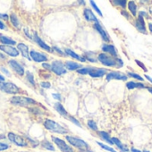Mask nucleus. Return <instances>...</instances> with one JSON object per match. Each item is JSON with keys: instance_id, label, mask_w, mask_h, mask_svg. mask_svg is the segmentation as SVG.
<instances>
[{"instance_id": "obj_38", "label": "nucleus", "mask_w": 152, "mask_h": 152, "mask_svg": "<svg viewBox=\"0 0 152 152\" xmlns=\"http://www.w3.org/2000/svg\"><path fill=\"white\" fill-rule=\"evenodd\" d=\"M135 62L137 63V64H138V65H139L140 67H141V68H142V70H143L144 72H147L146 66H145V65H144V64H142L141 62H140L139 60H135Z\"/></svg>"}, {"instance_id": "obj_27", "label": "nucleus", "mask_w": 152, "mask_h": 152, "mask_svg": "<svg viewBox=\"0 0 152 152\" xmlns=\"http://www.w3.org/2000/svg\"><path fill=\"white\" fill-rule=\"evenodd\" d=\"M99 135L101 136V138H102L104 140H106L107 142H108L110 145H113V144H114L113 141H112V140H111V138L109 137L108 133H107V132H99Z\"/></svg>"}, {"instance_id": "obj_6", "label": "nucleus", "mask_w": 152, "mask_h": 152, "mask_svg": "<svg viewBox=\"0 0 152 152\" xmlns=\"http://www.w3.org/2000/svg\"><path fill=\"white\" fill-rule=\"evenodd\" d=\"M98 59L106 66H115L117 64L115 59L112 58L111 56H108L106 54H99Z\"/></svg>"}, {"instance_id": "obj_46", "label": "nucleus", "mask_w": 152, "mask_h": 152, "mask_svg": "<svg viewBox=\"0 0 152 152\" xmlns=\"http://www.w3.org/2000/svg\"><path fill=\"white\" fill-rule=\"evenodd\" d=\"M145 77H146V79H147L148 81H149V82L152 83V78L150 77V76H148V74H146V75H145Z\"/></svg>"}, {"instance_id": "obj_39", "label": "nucleus", "mask_w": 152, "mask_h": 152, "mask_svg": "<svg viewBox=\"0 0 152 152\" xmlns=\"http://www.w3.org/2000/svg\"><path fill=\"white\" fill-rule=\"evenodd\" d=\"M40 85H41V87H42V88H46V89H48V88H50V86H51L49 83H46V82L41 83H40Z\"/></svg>"}, {"instance_id": "obj_40", "label": "nucleus", "mask_w": 152, "mask_h": 152, "mask_svg": "<svg viewBox=\"0 0 152 152\" xmlns=\"http://www.w3.org/2000/svg\"><path fill=\"white\" fill-rule=\"evenodd\" d=\"M70 120L72 122V123H74L75 124H77L78 126H80V127H82V125H81V124L77 121V120H76L75 118H73V117H70Z\"/></svg>"}, {"instance_id": "obj_41", "label": "nucleus", "mask_w": 152, "mask_h": 152, "mask_svg": "<svg viewBox=\"0 0 152 152\" xmlns=\"http://www.w3.org/2000/svg\"><path fill=\"white\" fill-rule=\"evenodd\" d=\"M0 70H1L4 73H6L7 75H11V73H10V72L9 71H7L5 67H1V68H0Z\"/></svg>"}, {"instance_id": "obj_19", "label": "nucleus", "mask_w": 152, "mask_h": 152, "mask_svg": "<svg viewBox=\"0 0 152 152\" xmlns=\"http://www.w3.org/2000/svg\"><path fill=\"white\" fill-rule=\"evenodd\" d=\"M35 41L40 46V48H42L43 49H45V50H47L48 52H51V48H50V47L49 46H48L37 34H35Z\"/></svg>"}, {"instance_id": "obj_43", "label": "nucleus", "mask_w": 152, "mask_h": 152, "mask_svg": "<svg viewBox=\"0 0 152 152\" xmlns=\"http://www.w3.org/2000/svg\"><path fill=\"white\" fill-rule=\"evenodd\" d=\"M53 97L56 99H58V100H61V96L59 94H56V93H54L53 94Z\"/></svg>"}, {"instance_id": "obj_48", "label": "nucleus", "mask_w": 152, "mask_h": 152, "mask_svg": "<svg viewBox=\"0 0 152 152\" xmlns=\"http://www.w3.org/2000/svg\"><path fill=\"white\" fill-rule=\"evenodd\" d=\"M148 29H149L150 32H152V23H148Z\"/></svg>"}, {"instance_id": "obj_37", "label": "nucleus", "mask_w": 152, "mask_h": 152, "mask_svg": "<svg viewBox=\"0 0 152 152\" xmlns=\"http://www.w3.org/2000/svg\"><path fill=\"white\" fill-rule=\"evenodd\" d=\"M9 148V146L6 143H1L0 142V151H3V150H7Z\"/></svg>"}, {"instance_id": "obj_42", "label": "nucleus", "mask_w": 152, "mask_h": 152, "mask_svg": "<svg viewBox=\"0 0 152 152\" xmlns=\"http://www.w3.org/2000/svg\"><path fill=\"white\" fill-rule=\"evenodd\" d=\"M42 66H43L44 68L48 69V70H51V65H50V64H48L44 63V64H42Z\"/></svg>"}, {"instance_id": "obj_3", "label": "nucleus", "mask_w": 152, "mask_h": 152, "mask_svg": "<svg viewBox=\"0 0 152 152\" xmlns=\"http://www.w3.org/2000/svg\"><path fill=\"white\" fill-rule=\"evenodd\" d=\"M0 90L8 94H17L20 92V89L12 83L0 82Z\"/></svg>"}, {"instance_id": "obj_8", "label": "nucleus", "mask_w": 152, "mask_h": 152, "mask_svg": "<svg viewBox=\"0 0 152 152\" xmlns=\"http://www.w3.org/2000/svg\"><path fill=\"white\" fill-rule=\"evenodd\" d=\"M127 76L120 72H111L107 73V81H111V80H120V81H126Z\"/></svg>"}, {"instance_id": "obj_22", "label": "nucleus", "mask_w": 152, "mask_h": 152, "mask_svg": "<svg viewBox=\"0 0 152 152\" xmlns=\"http://www.w3.org/2000/svg\"><path fill=\"white\" fill-rule=\"evenodd\" d=\"M111 140H112L113 143H114V144H115V145H116V146H117V147H118V148H119L123 152H127V151H128V148H125V147L122 144V142H121L117 138H115V137H114V138H111Z\"/></svg>"}, {"instance_id": "obj_26", "label": "nucleus", "mask_w": 152, "mask_h": 152, "mask_svg": "<svg viewBox=\"0 0 152 152\" xmlns=\"http://www.w3.org/2000/svg\"><path fill=\"white\" fill-rule=\"evenodd\" d=\"M55 108H56V110L60 115H64V116H66V115H67V112H66V110L64 108V107H63L60 103H56V104H55Z\"/></svg>"}, {"instance_id": "obj_7", "label": "nucleus", "mask_w": 152, "mask_h": 152, "mask_svg": "<svg viewBox=\"0 0 152 152\" xmlns=\"http://www.w3.org/2000/svg\"><path fill=\"white\" fill-rule=\"evenodd\" d=\"M7 137H8V139H9L13 143H15V144L17 145V146H20V147H25V146H27V143H26V141L24 140V139L22 138L21 136L15 134V133L9 132L8 135H7Z\"/></svg>"}, {"instance_id": "obj_4", "label": "nucleus", "mask_w": 152, "mask_h": 152, "mask_svg": "<svg viewBox=\"0 0 152 152\" xmlns=\"http://www.w3.org/2000/svg\"><path fill=\"white\" fill-rule=\"evenodd\" d=\"M66 140L72 146L78 148L80 149H87L89 148L88 144L81 140V139H78V138H75V137H72V136H66Z\"/></svg>"}, {"instance_id": "obj_25", "label": "nucleus", "mask_w": 152, "mask_h": 152, "mask_svg": "<svg viewBox=\"0 0 152 152\" xmlns=\"http://www.w3.org/2000/svg\"><path fill=\"white\" fill-rule=\"evenodd\" d=\"M128 8L130 10L131 14L133 16H135L136 14H137V6H136V4L133 1H129L128 2Z\"/></svg>"}, {"instance_id": "obj_31", "label": "nucleus", "mask_w": 152, "mask_h": 152, "mask_svg": "<svg viewBox=\"0 0 152 152\" xmlns=\"http://www.w3.org/2000/svg\"><path fill=\"white\" fill-rule=\"evenodd\" d=\"M113 3L115 4L116 6H120L124 8L126 7V4H127V2L125 1V0H115V1H113Z\"/></svg>"}, {"instance_id": "obj_16", "label": "nucleus", "mask_w": 152, "mask_h": 152, "mask_svg": "<svg viewBox=\"0 0 152 152\" xmlns=\"http://www.w3.org/2000/svg\"><path fill=\"white\" fill-rule=\"evenodd\" d=\"M84 17H85V19H86L87 21H89V22H95L96 23H99L97 17L94 15V14H93V13L91 12V10H90V9H85V10H84Z\"/></svg>"}, {"instance_id": "obj_17", "label": "nucleus", "mask_w": 152, "mask_h": 152, "mask_svg": "<svg viewBox=\"0 0 152 152\" xmlns=\"http://www.w3.org/2000/svg\"><path fill=\"white\" fill-rule=\"evenodd\" d=\"M95 28H96V30L99 32V34L101 35V37L103 38V39L105 40V41H109V37H108V35L107 34V32L103 30V28L101 27V25L99 23H95Z\"/></svg>"}, {"instance_id": "obj_12", "label": "nucleus", "mask_w": 152, "mask_h": 152, "mask_svg": "<svg viewBox=\"0 0 152 152\" xmlns=\"http://www.w3.org/2000/svg\"><path fill=\"white\" fill-rule=\"evenodd\" d=\"M107 71L106 69H102V68H91V71L89 72V74L93 78H98V77H102L106 74Z\"/></svg>"}, {"instance_id": "obj_49", "label": "nucleus", "mask_w": 152, "mask_h": 152, "mask_svg": "<svg viewBox=\"0 0 152 152\" xmlns=\"http://www.w3.org/2000/svg\"><path fill=\"white\" fill-rule=\"evenodd\" d=\"M132 152H141L140 150H138V149H136V148H132Z\"/></svg>"}, {"instance_id": "obj_23", "label": "nucleus", "mask_w": 152, "mask_h": 152, "mask_svg": "<svg viewBox=\"0 0 152 152\" xmlns=\"http://www.w3.org/2000/svg\"><path fill=\"white\" fill-rule=\"evenodd\" d=\"M65 66L68 70H71V71H73V70H77L79 69L82 65L80 64H76L74 62H67L65 63Z\"/></svg>"}, {"instance_id": "obj_28", "label": "nucleus", "mask_w": 152, "mask_h": 152, "mask_svg": "<svg viewBox=\"0 0 152 152\" xmlns=\"http://www.w3.org/2000/svg\"><path fill=\"white\" fill-rule=\"evenodd\" d=\"M10 21H11L12 24H13L15 27L19 28V22H18V19H17V17H16V15H15V14H12V15H10Z\"/></svg>"}, {"instance_id": "obj_45", "label": "nucleus", "mask_w": 152, "mask_h": 152, "mask_svg": "<svg viewBox=\"0 0 152 152\" xmlns=\"http://www.w3.org/2000/svg\"><path fill=\"white\" fill-rule=\"evenodd\" d=\"M0 29H1V30H5V29H6L5 24H4L1 21H0Z\"/></svg>"}, {"instance_id": "obj_5", "label": "nucleus", "mask_w": 152, "mask_h": 152, "mask_svg": "<svg viewBox=\"0 0 152 152\" xmlns=\"http://www.w3.org/2000/svg\"><path fill=\"white\" fill-rule=\"evenodd\" d=\"M52 140L57 145V147L59 148V149L62 152H73L72 148H71L68 144H66L65 141H64L63 140H61L57 137H52Z\"/></svg>"}, {"instance_id": "obj_21", "label": "nucleus", "mask_w": 152, "mask_h": 152, "mask_svg": "<svg viewBox=\"0 0 152 152\" xmlns=\"http://www.w3.org/2000/svg\"><path fill=\"white\" fill-rule=\"evenodd\" d=\"M65 52H66L67 55H69L70 56H72V57H73V58H75V59H77V60H79V61H81V62H85V58L82 57L80 55H77L75 52H73V51H72V50H70V49H66Z\"/></svg>"}, {"instance_id": "obj_9", "label": "nucleus", "mask_w": 152, "mask_h": 152, "mask_svg": "<svg viewBox=\"0 0 152 152\" xmlns=\"http://www.w3.org/2000/svg\"><path fill=\"white\" fill-rule=\"evenodd\" d=\"M51 70L57 75H62V74H64L66 72V70L64 69V64L59 61L53 62V64L51 65Z\"/></svg>"}, {"instance_id": "obj_15", "label": "nucleus", "mask_w": 152, "mask_h": 152, "mask_svg": "<svg viewBox=\"0 0 152 152\" xmlns=\"http://www.w3.org/2000/svg\"><path fill=\"white\" fill-rule=\"evenodd\" d=\"M17 48H18L17 50L20 51V52L22 53V55H23V57L27 58V59L30 60V61L31 60V56H30L29 48H28L27 45H25L24 43H19L18 46H17Z\"/></svg>"}, {"instance_id": "obj_32", "label": "nucleus", "mask_w": 152, "mask_h": 152, "mask_svg": "<svg viewBox=\"0 0 152 152\" xmlns=\"http://www.w3.org/2000/svg\"><path fill=\"white\" fill-rule=\"evenodd\" d=\"M128 75L130 76V77H132V78H134V79H136V80H138V81H140V82L143 81V78L141 77V76H140L139 74H137V73H134V72H128Z\"/></svg>"}, {"instance_id": "obj_50", "label": "nucleus", "mask_w": 152, "mask_h": 152, "mask_svg": "<svg viewBox=\"0 0 152 152\" xmlns=\"http://www.w3.org/2000/svg\"><path fill=\"white\" fill-rule=\"evenodd\" d=\"M5 81V78L3 77V76L0 74V82H4Z\"/></svg>"}, {"instance_id": "obj_1", "label": "nucleus", "mask_w": 152, "mask_h": 152, "mask_svg": "<svg viewBox=\"0 0 152 152\" xmlns=\"http://www.w3.org/2000/svg\"><path fill=\"white\" fill-rule=\"evenodd\" d=\"M44 126L47 130L54 132H57L60 134H64L66 133V129H64L63 126H61L59 124L54 122L53 120L50 119H46V121L44 122Z\"/></svg>"}, {"instance_id": "obj_47", "label": "nucleus", "mask_w": 152, "mask_h": 152, "mask_svg": "<svg viewBox=\"0 0 152 152\" xmlns=\"http://www.w3.org/2000/svg\"><path fill=\"white\" fill-rule=\"evenodd\" d=\"M0 59H3V60L6 59V56L3 54H1V53H0Z\"/></svg>"}, {"instance_id": "obj_33", "label": "nucleus", "mask_w": 152, "mask_h": 152, "mask_svg": "<svg viewBox=\"0 0 152 152\" xmlns=\"http://www.w3.org/2000/svg\"><path fill=\"white\" fill-rule=\"evenodd\" d=\"M27 79L28 81L32 84V85H35V81H34V77H33V75L31 72H27Z\"/></svg>"}, {"instance_id": "obj_35", "label": "nucleus", "mask_w": 152, "mask_h": 152, "mask_svg": "<svg viewBox=\"0 0 152 152\" xmlns=\"http://www.w3.org/2000/svg\"><path fill=\"white\" fill-rule=\"evenodd\" d=\"M90 3L91 4V6H92V7L94 8V10H95V11H96V12H97V13H98V14H99V15L100 16H103V15H102L101 11H100V10H99V7H97L96 3H95L94 1H92V0H91V1Z\"/></svg>"}, {"instance_id": "obj_30", "label": "nucleus", "mask_w": 152, "mask_h": 152, "mask_svg": "<svg viewBox=\"0 0 152 152\" xmlns=\"http://www.w3.org/2000/svg\"><path fill=\"white\" fill-rule=\"evenodd\" d=\"M102 148H104V149H106V150H107V151H110V152H116V150H115L113 148H111V147H109V146H107V145H105V144H103V143H101V142H97Z\"/></svg>"}, {"instance_id": "obj_11", "label": "nucleus", "mask_w": 152, "mask_h": 152, "mask_svg": "<svg viewBox=\"0 0 152 152\" xmlns=\"http://www.w3.org/2000/svg\"><path fill=\"white\" fill-rule=\"evenodd\" d=\"M30 56L31 58L37 62V63H39V62H46L48 60V57L44 55V54H41L39 52H37V51H34V50H31V54H30Z\"/></svg>"}, {"instance_id": "obj_52", "label": "nucleus", "mask_w": 152, "mask_h": 152, "mask_svg": "<svg viewBox=\"0 0 152 152\" xmlns=\"http://www.w3.org/2000/svg\"><path fill=\"white\" fill-rule=\"evenodd\" d=\"M143 152H149V151H148V150H144Z\"/></svg>"}, {"instance_id": "obj_13", "label": "nucleus", "mask_w": 152, "mask_h": 152, "mask_svg": "<svg viewBox=\"0 0 152 152\" xmlns=\"http://www.w3.org/2000/svg\"><path fill=\"white\" fill-rule=\"evenodd\" d=\"M9 65L14 69V71L15 72H17L19 75H21V76H23V74H24V69H23V67L19 64V63H17L16 61H15V60H10L9 61Z\"/></svg>"}, {"instance_id": "obj_18", "label": "nucleus", "mask_w": 152, "mask_h": 152, "mask_svg": "<svg viewBox=\"0 0 152 152\" xmlns=\"http://www.w3.org/2000/svg\"><path fill=\"white\" fill-rule=\"evenodd\" d=\"M102 49H103V51L109 53L113 56H117V52L115 50V48L113 45H104Z\"/></svg>"}, {"instance_id": "obj_44", "label": "nucleus", "mask_w": 152, "mask_h": 152, "mask_svg": "<svg viewBox=\"0 0 152 152\" xmlns=\"http://www.w3.org/2000/svg\"><path fill=\"white\" fill-rule=\"evenodd\" d=\"M0 18H3L5 20H7L8 19V15H2V14H0Z\"/></svg>"}, {"instance_id": "obj_20", "label": "nucleus", "mask_w": 152, "mask_h": 152, "mask_svg": "<svg viewBox=\"0 0 152 152\" xmlns=\"http://www.w3.org/2000/svg\"><path fill=\"white\" fill-rule=\"evenodd\" d=\"M0 41L2 43H4L5 45L7 46H11V45H15V41L13 40L12 39L8 38V37H6L4 35H1L0 34Z\"/></svg>"}, {"instance_id": "obj_14", "label": "nucleus", "mask_w": 152, "mask_h": 152, "mask_svg": "<svg viewBox=\"0 0 152 152\" xmlns=\"http://www.w3.org/2000/svg\"><path fill=\"white\" fill-rule=\"evenodd\" d=\"M135 27L137 28V30L144 34H147V30H146V25H145V22L142 16H139L138 20L135 22Z\"/></svg>"}, {"instance_id": "obj_24", "label": "nucleus", "mask_w": 152, "mask_h": 152, "mask_svg": "<svg viewBox=\"0 0 152 152\" xmlns=\"http://www.w3.org/2000/svg\"><path fill=\"white\" fill-rule=\"evenodd\" d=\"M126 87L128 90H133L135 88H145V86L142 83H137L134 82H129L128 83H126Z\"/></svg>"}, {"instance_id": "obj_34", "label": "nucleus", "mask_w": 152, "mask_h": 152, "mask_svg": "<svg viewBox=\"0 0 152 152\" xmlns=\"http://www.w3.org/2000/svg\"><path fill=\"white\" fill-rule=\"evenodd\" d=\"M88 125H89V127H90L91 129H92L93 131H98V126H97V124H96V123H95L94 121L90 120V121L88 122Z\"/></svg>"}, {"instance_id": "obj_36", "label": "nucleus", "mask_w": 152, "mask_h": 152, "mask_svg": "<svg viewBox=\"0 0 152 152\" xmlns=\"http://www.w3.org/2000/svg\"><path fill=\"white\" fill-rule=\"evenodd\" d=\"M90 71H91V68H83V69L77 70V72L81 74H87L90 72Z\"/></svg>"}, {"instance_id": "obj_2", "label": "nucleus", "mask_w": 152, "mask_h": 152, "mask_svg": "<svg viewBox=\"0 0 152 152\" xmlns=\"http://www.w3.org/2000/svg\"><path fill=\"white\" fill-rule=\"evenodd\" d=\"M11 103L14 105H18V106H23V107H27L29 105H34L37 104V102L31 99V98H27V97H13L11 99Z\"/></svg>"}, {"instance_id": "obj_29", "label": "nucleus", "mask_w": 152, "mask_h": 152, "mask_svg": "<svg viewBox=\"0 0 152 152\" xmlns=\"http://www.w3.org/2000/svg\"><path fill=\"white\" fill-rule=\"evenodd\" d=\"M42 146H43L45 148L48 149V150H52V151L55 150V148L53 147V145H52L49 141H48V140H44V141L42 142Z\"/></svg>"}, {"instance_id": "obj_51", "label": "nucleus", "mask_w": 152, "mask_h": 152, "mask_svg": "<svg viewBox=\"0 0 152 152\" xmlns=\"http://www.w3.org/2000/svg\"><path fill=\"white\" fill-rule=\"evenodd\" d=\"M147 89H148V91L152 94V88H151V87H147Z\"/></svg>"}, {"instance_id": "obj_10", "label": "nucleus", "mask_w": 152, "mask_h": 152, "mask_svg": "<svg viewBox=\"0 0 152 152\" xmlns=\"http://www.w3.org/2000/svg\"><path fill=\"white\" fill-rule=\"evenodd\" d=\"M0 50H2L6 54L11 56H19V51L11 46H7V45H0Z\"/></svg>"}]
</instances>
